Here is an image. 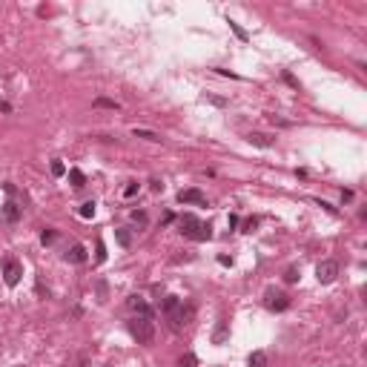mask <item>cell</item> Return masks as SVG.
Returning <instances> with one entry per match:
<instances>
[{
    "mask_svg": "<svg viewBox=\"0 0 367 367\" xmlns=\"http://www.w3.org/2000/svg\"><path fill=\"white\" fill-rule=\"evenodd\" d=\"M178 227H181V235L192 238V241H209V238H212L209 227H207V224H201L195 215H181L178 218Z\"/></svg>",
    "mask_w": 367,
    "mask_h": 367,
    "instance_id": "1",
    "label": "cell"
},
{
    "mask_svg": "<svg viewBox=\"0 0 367 367\" xmlns=\"http://www.w3.org/2000/svg\"><path fill=\"white\" fill-rule=\"evenodd\" d=\"M161 310H164V316L169 318V327H172V330H181V327H184L187 316H184V304H181L178 295H166Z\"/></svg>",
    "mask_w": 367,
    "mask_h": 367,
    "instance_id": "2",
    "label": "cell"
},
{
    "mask_svg": "<svg viewBox=\"0 0 367 367\" xmlns=\"http://www.w3.org/2000/svg\"><path fill=\"white\" fill-rule=\"evenodd\" d=\"M129 333L138 344H152V341H155V324H152V318L135 316L129 321Z\"/></svg>",
    "mask_w": 367,
    "mask_h": 367,
    "instance_id": "3",
    "label": "cell"
},
{
    "mask_svg": "<svg viewBox=\"0 0 367 367\" xmlns=\"http://www.w3.org/2000/svg\"><path fill=\"white\" fill-rule=\"evenodd\" d=\"M264 307L273 310V313H284L290 307V295L281 293V290H267L264 293Z\"/></svg>",
    "mask_w": 367,
    "mask_h": 367,
    "instance_id": "4",
    "label": "cell"
},
{
    "mask_svg": "<svg viewBox=\"0 0 367 367\" xmlns=\"http://www.w3.org/2000/svg\"><path fill=\"white\" fill-rule=\"evenodd\" d=\"M336 275H338V264H336L333 258L318 261V267H316V278L321 281V284H333V281H336Z\"/></svg>",
    "mask_w": 367,
    "mask_h": 367,
    "instance_id": "5",
    "label": "cell"
},
{
    "mask_svg": "<svg viewBox=\"0 0 367 367\" xmlns=\"http://www.w3.org/2000/svg\"><path fill=\"white\" fill-rule=\"evenodd\" d=\"M20 275H23L20 261H15V258H6V261H3V281H6L9 287L20 284Z\"/></svg>",
    "mask_w": 367,
    "mask_h": 367,
    "instance_id": "6",
    "label": "cell"
},
{
    "mask_svg": "<svg viewBox=\"0 0 367 367\" xmlns=\"http://www.w3.org/2000/svg\"><path fill=\"white\" fill-rule=\"evenodd\" d=\"M126 304H129V310L135 313V316H141V318H152V307L141 298V295H129L126 298Z\"/></svg>",
    "mask_w": 367,
    "mask_h": 367,
    "instance_id": "7",
    "label": "cell"
},
{
    "mask_svg": "<svg viewBox=\"0 0 367 367\" xmlns=\"http://www.w3.org/2000/svg\"><path fill=\"white\" fill-rule=\"evenodd\" d=\"M0 221H6V224H17V221H20V207H17L15 201H6L3 207H0Z\"/></svg>",
    "mask_w": 367,
    "mask_h": 367,
    "instance_id": "8",
    "label": "cell"
},
{
    "mask_svg": "<svg viewBox=\"0 0 367 367\" xmlns=\"http://www.w3.org/2000/svg\"><path fill=\"white\" fill-rule=\"evenodd\" d=\"M178 201H181V204H207V198H204L201 189H181V192H178Z\"/></svg>",
    "mask_w": 367,
    "mask_h": 367,
    "instance_id": "9",
    "label": "cell"
},
{
    "mask_svg": "<svg viewBox=\"0 0 367 367\" xmlns=\"http://www.w3.org/2000/svg\"><path fill=\"white\" fill-rule=\"evenodd\" d=\"M66 261H72V264H83L87 261V247L83 244H72L69 252H66Z\"/></svg>",
    "mask_w": 367,
    "mask_h": 367,
    "instance_id": "10",
    "label": "cell"
},
{
    "mask_svg": "<svg viewBox=\"0 0 367 367\" xmlns=\"http://www.w3.org/2000/svg\"><path fill=\"white\" fill-rule=\"evenodd\" d=\"M247 141H250L252 146H261V149H267V146H273V138L264 135V132H250L247 135Z\"/></svg>",
    "mask_w": 367,
    "mask_h": 367,
    "instance_id": "11",
    "label": "cell"
},
{
    "mask_svg": "<svg viewBox=\"0 0 367 367\" xmlns=\"http://www.w3.org/2000/svg\"><path fill=\"white\" fill-rule=\"evenodd\" d=\"M132 135L135 138H144V141H152V144H161V135L152 129H132Z\"/></svg>",
    "mask_w": 367,
    "mask_h": 367,
    "instance_id": "12",
    "label": "cell"
},
{
    "mask_svg": "<svg viewBox=\"0 0 367 367\" xmlns=\"http://www.w3.org/2000/svg\"><path fill=\"white\" fill-rule=\"evenodd\" d=\"M69 181H72V187L80 189L83 184H87V175L80 172V169H69Z\"/></svg>",
    "mask_w": 367,
    "mask_h": 367,
    "instance_id": "13",
    "label": "cell"
},
{
    "mask_svg": "<svg viewBox=\"0 0 367 367\" xmlns=\"http://www.w3.org/2000/svg\"><path fill=\"white\" fill-rule=\"evenodd\" d=\"M212 341H215V344H224V341H227V321H218L215 333H212Z\"/></svg>",
    "mask_w": 367,
    "mask_h": 367,
    "instance_id": "14",
    "label": "cell"
},
{
    "mask_svg": "<svg viewBox=\"0 0 367 367\" xmlns=\"http://www.w3.org/2000/svg\"><path fill=\"white\" fill-rule=\"evenodd\" d=\"M250 367H267V353H261V350H255L250 356V361H247Z\"/></svg>",
    "mask_w": 367,
    "mask_h": 367,
    "instance_id": "15",
    "label": "cell"
},
{
    "mask_svg": "<svg viewBox=\"0 0 367 367\" xmlns=\"http://www.w3.org/2000/svg\"><path fill=\"white\" fill-rule=\"evenodd\" d=\"M115 238H118V244H121V247H129L132 244L129 230H123V227H121V230H115Z\"/></svg>",
    "mask_w": 367,
    "mask_h": 367,
    "instance_id": "16",
    "label": "cell"
},
{
    "mask_svg": "<svg viewBox=\"0 0 367 367\" xmlns=\"http://www.w3.org/2000/svg\"><path fill=\"white\" fill-rule=\"evenodd\" d=\"M80 218H95V201H87V204H80Z\"/></svg>",
    "mask_w": 367,
    "mask_h": 367,
    "instance_id": "17",
    "label": "cell"
},
{
    "mask_svg": "<svg viewBox=\"0 0 367 367\" xmlns=\"http://www.w3.org/2000/svg\"><path fill=\"white\" fill-rule=\"evenodd\" d=\"M95 106H101V109H121V103L109 101V98H95Z\"/></svg>",
    "mask_w": 367,
    "mask_h": 367,
    "instance_id": "18",
    "label": "cell"
},
{
    "mask_svg": "<svg viewBox=\"0 0 367 367\" xmlns=\"http://www.w3.org/2000/svg\"><path fill=\"white\" fill-rule=\"evenodd\" d=\"M227 23H230V29H232V32H235V37H238V40H247V32H244V29H241V26H238V23H235V20H227Z\"/></svg>",
    "mask_w": 367,
    "mask_h": 367,
    "instance_id": "19",
    "label": "cell"
},
{
    "mask_svg": "<svg viewBox=\"0 0 367 367\" xmlns=\"http://www.w3.org/2000/svg\"><path fill=\"white\" fill-rule=\"evenodd\" d=\"M284 281H287V284H295V281H298V270H295V267H290L287 273H284Z\"/></svg>",
    "mask_w": 367,
    "mask_h": 367,
    "instance_id": "20",
    "label": "cell"
},
{
    "mask_svg": "<svg viewBox=\"0 0 367 367\" xmlns=\"http://www.w3.org/2000/svg\"><path fill=\"white\" fill-rule=\"evenodd\" d=\"M63 172H66V166L60 164V161H52V175H55V178H60Z\"/></svg>",
    "mask_w": 367,
    "mask_h": 367,
    "instance_id": "21",
    "label": "cell"
},
{
    "mask_svg": "<svg viewBox=\"0 0 367 367\" xmlns=\"http://www.w3.org/2000/svg\"><path fill=\"white\" fill-rule=\"evenodd\" d=\"M178 367H195V356H192V353H187V356L178 361Z\"/></svg>",
    "mask_w": 367,
    "mask_h": 367,
    "instance_id": "22",
    "label": "cell"
},
{
    "mask_svg": "<svg viewBox=\"0 0 367 367\" xmlns=\"http://www.w3.org/2000/svg\"><path fill=\"white\" fill-rule=\"evenodd\" d=\"M40 241H44V244H52V241H55V230H44L40 232Z\"/></svg>",
    "mask_w": 367,
    "mask_h": 367,
    "instance_id": "23",
    "label": "cell"
},
{
    "mask_svg": "<svg viewBox=\"0 0 367 367\" xmlns=\"http://www.w3.org/2000/svg\"><path fill=\"white\" fill-rule=\"evenodd\" d=\"M255 227H258V218H247L244 221V232H252Z\"/></svg>",
    "mask_w": 367,
    "mask_h": 367,
    "instance_id": "24",
    "label": "cell"
},
{
    "mask_svg": "<svg viewBox=\"0 0 367 367\" xmlns=\"http://www.w3.org/2000/svg\"><path fill=\"white\" fill-rule=\"evenodd\" d=\"M98 261H106V250H103V241H98V255H95Z\"/></svg>",
    "mask_w": 367,
    "mask_h": 367,
    "instance_id": "25",
    "label": "cell"
},
{
    "mask_svg": "<svg viewBox=\"0 0 367 367\" xmlns=\"http://www.w3.org/2000/svg\"><path fill=\"white\" fill-rule=\"evenodd\" d=\"M135 192H138V184H129V187L123 189V195H126V198H132V195H135Z\"/></svg>",
    "mask_w": 367,
    "mask_h": 367,
    "instance_id": "26",
    "label": "cell"
},
{
    "mask_svg": "<svg viewBox=\"0 0 367 367\" xmlns=\"http://www.w3.org/2000/svg\"><path fill=\"white\" fill-rule=\"evenodd\" d=\"M132 218H135L138 224H146V215H144V212H132Z\"/></svg>",
    "mask_w": 367,
    "mask_h": 367,
    "instance_id": "27",
    "label": "cell"
},
{
    "mask_svg": "<svg viewBox=\"0 0 367 367\" xmlns=\"http://www.w3.org/2000/svg\"><path fill=\"white\" fill-rule=\"evenodd\" d=\"M106 367H109V364H106Z\"/></svg>",
    "mask_w": 367,
    "mask_h": 367,
    "instance_id": "28",
    "label": "cell"
}]
</instances>
